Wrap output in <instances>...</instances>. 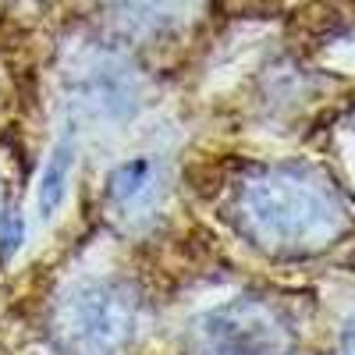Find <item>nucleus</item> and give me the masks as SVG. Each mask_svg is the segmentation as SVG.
<instances>
[{"instance_id": "nucleus-1", "label": "nucleus", "mask_w": 355, "mask_h": 355, "mask_svg": "<svg viewBox=\"0 0 355 355\" xmlns=\"http://www.w3.org/2000/svg\"><path fill=\"white\" fill-rule=\"evenodd\" d=\"M227 217L242 239L274 256L327 249L348 224L341 192L306 164L249 171L227 199Z\"/></svg>"}, {"instance_id": "nucleus-2", "label": "nucleus", "mask_w": 355, "mask_h": 355, "mask_svg": "<svg viewBox=\"0 0 355 355\" xmlns=\"http://www.w3.org/2000/svg\"><path fill=\"white\" fill-rule=\"evenodd\" d=\"M142 306L121 281H78L53 309V331L75 355H117L139 334Z\"/></svg>"}, {"instance_id": "nucleus-3", "label": "nucleus", "mask_w": 355, "mask_h": 355, "mask_svg": "<svg viewBox=\"0 0 355 355\" xmlns=\"http://www.w3.org/2000/svg\"><path fill=\"white\" fill-rule=\"evenodd\" d=\"M295 327L270 299H231L189 331V355H291Z\"/></svg>"}, {"instance_id": "nucleus-4", "label": "nucleus", "mask_w": 355, "mask_h": 355, "mask_svg": "<svg viewBox=\"0 0 355 355\" xmlns=\"http://www.w3.org/2000/svg\"><path fill=\"white\" fill-rule=\"evenodd\" d=\"M75 96L85 110L100 117H128L139 107V75L114 53L89 50L78 57V68L71 71Z\"/></svg>"}, {"instance_id": "nucleus-5", "label": "nucleus", "mask_w": 355, "mask_h": 355, "mask_svg": "<svg viewBox=\"0 0 355 355\" xmlns=\"http://www.w3.org/2000/svg\"><path fill=\"white\" fill-rule=\"evenodd\" d=\"M103 199L110 206V214L125 227H142L157 214V202H160V171H157V164L146 160V157L117 164L107 178Z\"/></svg>"}, {"instance_id": "nucleus-6", "label": "nucleus", "mask_w": 355, "mask_h": 355, "mask_svg": "<svg viewBox=\"0 0 355 355\" xmlns=\"http://www.w3.org/2000/svg\"><path fill=\"white\" fill-rule=\"evenodd\" d=\"M100 4L132 36H164L189 25L202 0H100Z\"/></svg>"}, {"instance_id": "nucleus-7", "label": "nucleus", "mask_w": 355, "mask_h": 355, "mask_svg": "<svg viewBox=\"0 0 355 355\" xmlns=\"http://www.w3.org/2000/svg\"><path fill=\"white\" fill-rule=\"evenodd\" d=\"M71 164H75V139L64 135L53 146L50 164L43 171V185H40V214L53 217V210L61 206L64 192H68V178H71Z\"/></svg>"}, {"instance_id": "nucleus-8", "label": "nucleus", "mask_w": 355, "mask_h": 355, "mask_svg": "<svg viewBox=\"0 0 355 355\" xmlns=\"http://www.w3.org/2000/svg\"><path fill=\"white\" fill-rule=\"evenodd\" d=\"M341 348L345 355H355V316L345 323V334H341Z\"/></svg>"}]
</instances>
